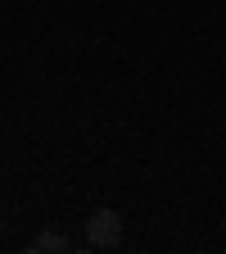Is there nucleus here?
<instances>
[{"label":"nucleus","instance_id":"nucleus-1","mask_svg":"<svg viewBox=\"0 0 226 254\" xmlns=\"http://www.w3.org/2000/svg\"><path fill=\"white\" fill-rule=\"evenodd\" d=\"M122 241V213L118 209H95L86 222V250H113Z\"/></svg>","mask_w":226,"mask_h":254},{"label":"nucleus","instance_id":"nucleus-2","mask_svg":"<svg viewBox=\"0 0 226 254\" xmlns=\"http://www.w3.org/2000/svg\"><path fill=\"white\" fill-rule=\"evenodd\" d=\"M68 250V236L63 232H41V236H32V245H27V254H63Z\"/></svg>","mask_w":226,"mask_h":254},{"label":"nucleus","instance_id":"nucleus-3","mask_svg":"<svg viewBox=\"0 0 226 254\" xmlns=\"http://www.w3.org/2000/svg\"><path fill=\"white\" fill-rule=\"evenodd\" d=\"M0 232H5V218H0Z\"/></svg>","mask_w":226,"mask_h":254}]
</instances>
